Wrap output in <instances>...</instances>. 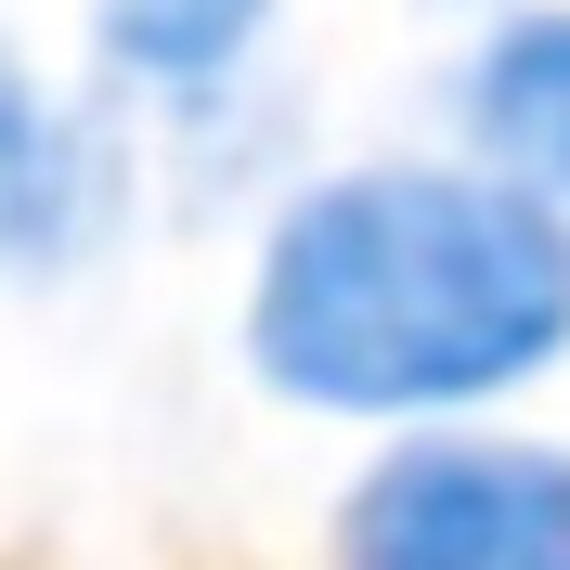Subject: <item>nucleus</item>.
I'll use <instances>...</instances> for the list:
<instances>
[{
    "instance_id": "1",
    "label": "nucleus",
    "mask_w": 570,
    "mask_h": 570,
    "mask_svg": "<svg viewBox=\"0 0 570 570\" xmlns=\"http://www.w3.org/2000/svg\"><path fill=\"white\" fill-rule=\"evenodd\" d=\"M570 351V220L480 169H351L273 220L247 363L312 415H454Z\"/></svg>"
},
{
    "instance_id": "2",
    "label": "nucleus",
    "mask_w": 570,
    "mask_h": 570,
    "mask_svg": "<svg viewBox=\"0 0 570 570\" xmlns=\"http://www.w3.org/2000/svg\"><path fill=\"white\" fill-rule=\"evenodd\" d=\"M351 570H570V454L544 441H415L363 480Z\"/></svg>"
},
{
    "instance_id": "3",
    "label": "nucleus",
    "mask_w": 570,
    "mask_h": 570,
    "mask_svg": "<svg viewBox=\"0 0 570 570\" xmlns=\"http://www.w3.org/2000/svg\"><path fill=\"white\" fill-rule=\"evenodd\" d=\"M466 130L519 195H544V208L570 195V13H519L466 66Z\"/></svg>"
},
{
    "instance_id": "4",
    "label": "nucleus",
    "mask_w": 570,
    "mask_h": 570,
    "mask_svg": "<svg viewBox=\"0 0 570 570\" xmlns=\"http://www.w3.org/2000/svg\"><path fill=\"white\" fill-rule=\"evenodd\" d=\"M78 208H91V169H78V130L52 117L13 52H0V273H39V259L78 247Z\"/></svg>"
},
{
    "instance_id": "5",
    "label": "nucleus",
    "mask_w": 570,
    "mask_h": 570,
    "mask_svg": "<svg viewBox=\"0 0 570 570\" xmlns=\"http://www.w3.org/2000/svg\"><path fill=\"white\" fill-rule=\"evenodd\" d=\"M273 0H105V52L142 78H220V66H247V39Z\"/></svg>"
}]
</instances>
